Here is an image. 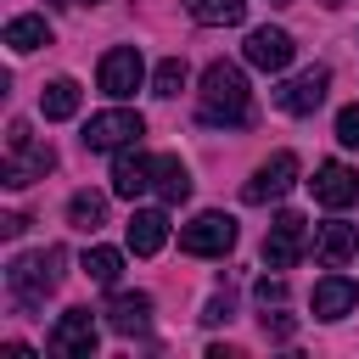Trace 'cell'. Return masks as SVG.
<instances>
[{
  "mask_svg": "<svg viewBox=\"0 0 359 359\" xmlns=\"http://www.w3.org/2000/svg\"><path fill=\"white\" fill-rule=\"evenodd\" d=\"M180 90H185V56H163V62H157V73H151V95L174 101Z\"/></svg>",
  "mask_w": 359,
  "mask_h": 359,
  "instance_id": "obj_24",
  "label": "cell"
},
{
  "mask_svg": "<svg viewBox=\"0 0 359 359\" xmlns=\"http://www.w3.org/2000/svg\"><path fill=\"white\" fill-rule=\"evenodd\" d=\"M196 112H202V123L247 129V123H252V90H247V73H241L236 62H208V67H202V90H196Z\"/></svg>",
  "mask_w": 359,
  "mask_h": 359,
  "instance_id": "obj_1",
  "label": "cell"
},
{
  "mask_svg": "<svg viewBox=\"0 0 359 359\" xmlns=\"http://www.w3.org/2000/svg\"><path fill=\"white\" fill-rule=\"evenodd\" d=\"M353 252H359V224L331 219V224H320V230H314V258H320L325 269H342Z\"/></svg>",
  "mask_w": 359,
  "mask_h": 359,
  "instance_id": "obj_15",
  "label": "cell"
},
{
  "mask_svg": "<svg viewBox=\"0 0 359 359\" xmlns=\"http://www.w3.org/2000/svg\"><path fill=\"white\" fill-rule=\"evenodd\" d=\"M303 247H309V224H303L297 213H275V224H269V236H264V264H269V269H292V264L303 258Z\"/></svg>",
  "mask_w": 359,
  "mask_h": 359,
  "instance_id": "obj_8",
  "label": "cell"
},
{
  "mask_svg": "<svg viewBox=\"0 0 359 359\" xmlns=\"http://www.w3.org/2000/svg\"><path fill=\"white\" fill-rule=\"evenodd\" d=\"M337 140H342V146H359V101L337 112Z\"/></svg>",
  "mask_w": 359,
  "mask_h": 359,
  "instance_id": "obj_25",
  "label": "cell"
},
{
  "mask_svg": "<svg viewBox=\"0 0 359 359\" xmlns=\"http://www.w3.org/2000/svg\"><path fill=\"white\" fill-rule=\"evenodd\" d=\"M297 331V320L292 314H280V303H275V314H264V337H275V342H286Z\"/></svg>",
  "mask_w": 359,
  "mask_h": 359,
  "instance_id": "obj_27",
  "label": "cell"
},
{
  "mask_svg": "<svg viewBox=\"0 0 359 359\" xmlns=\"http://www.w3.org/2000/svg\"><path fill=\"white\" fill-rule=\"evenodd\" d=\"M151 185H157V157H146V151L123 146V151H118V163H112V196L135 202V196H146Z\"/></svg>",
  "mask_w": 359,
  "mask_h": 359,
  "instance_id": "obj_11",
  "label": "cell"
},
{
  "mask_svg": "<svg viewBox=\"0 0 359 359\" xmlns=\"http://www.w3.org/2000/svg\"><path fill=\"white\" fill-rule=\"evenodd\" d=\"M50 168H56V151H50L45 140H34V129H28L22 118H11V123H6V168H0V180H6L11 191H22V185L45 180Z\"/></svg>",
  "mask_w": 359,
  "mask_h": 359,
  "instance_id": "obj_3",
  "label": "cell"
},
{
  "mask_svg": "<svg viewBox=\"0 0 359 359\" xmlns=\"http://www.w3.org/2000/svg\"><path fill=\"white\" fill-rule=\"evenodd\" d=\"M185 11L202 28H236L247 17V0H185Z\"/></svg>",
  "mask_w": 359,
  "mask_h": 359,
  "instance_id": "obj_20",
  "label": "cell"
},
{
  "mask_svg": "<svg viewBox=\"0 0 359 359\" xmlns=\"http://www.w3.org/2000/svg\"><path fill=\"white\" fill-rule=\"evenodd\" d=\"M123 241H129V252H140V258L163 252V241H168V213H163V208H135L129 224H123Z\"/></svg>",
  "mask_w": 359,
  "mask_h": 359,
  "instance_id": "obj_14",
  "label": "cell"
},
{
  "mask_svg": "<svg viewBox=\"0 0 359 359\" xmlns=\"http://www.w3.org/2000/svg\"><path fill=\"white\" fill-rule=\"evenodd\" d=\"M208 325H219V320H230V292H219L213 303H208V314H202Z\"/></svg>",
  "mask_w": 359,
  "mask_h": 359,
  "instance_id": "obj_29",
  "label": "cell"
},
{
  "mask_svg": "<svg viewBox=\"0 0 359 359\" xmlns=\"http://www.w3.org/2000/svg\"><path fill=\"white\" fill-rule=\"evenodd\" d=\"M163 202H185L191 196V168L180 157H157V185H151Z\"/></svg>",
  "mask_w": 359,
  "mask_h": 359,
  "instance_id": "obj_22",
  "label": "cell"
},
{
  "mask_svg": "<svg viewBox=\"0 0 359 359\" xmlns=\"http://www.w3.org/2000/svg\"><path fill=\"white\" fill-rule=\"evenodd\" d=\"M325 84H331V73H325V67H303L297 79H286V84L275 90V107H280V112H292V118H309V112L325 101Z\"/></svg>",
  "mask_w": 359,
  "mask_h": 359,
  "instance_id": "obj_10",
  "label": "cell"
},
{
  "mask_svg": "<svg viewBox=\"0 0 359 359\" xmlns=\"http://www.w3.org/2000/svg\"><path fill=\"white\" fill-rule=\"evenodd\" d=\"M309 191H314L320 208H348V202H359V174L348 163H320L314 180H309Z\"/></svg>",
  "mask_w": 359,
  "mask_h": 359,
  "instance_id": "obj_13",
  "label": "cell"
},
{
  "mask_svg": "<svg viewBox=\"0 0 359 359\" xmlns=\"http://www.w3.org/2000/svg\"><path fill=\"white\" fill-rule=\"evenodd\" d=\"M95 342H101V331H95V314L90 309H67L56 320V331H50V353L56 359H90Z\"/></svg>",
  "mask_w": 359,
  "mask_h": 359,
  "instance_id": "obj_6",
  "label": "cell"
},
{
  "mask_svg": "<svg viewBox=\"0 0 359 359\" xmlns=\"http://www.w3.org/2000/svg\"><path fill=\"white\" fill-rule=\"evenodd\" d=\"M79 101H84V90H79L73 79H50V84L39 90V112H45L50 123H62V118H73V112H79Z\"/></svg>",
  "mask_w": 359,
  "mask_h": 359,
  "instance_id": "obj_19",
  "label": "cell"
},
{
  "mask_svg": "<svg viewBox=\"0 0 359 359\" xmlns=\"http://www.w3.org/2000/svg\"><path fill=\"white\" fill-rule=\"evenodd\" d=\"M22 230H28V213H0V236L6 241H17Z\"/></svg>",
  "mask_w": 359,
  "mask_h": 359,
  "instance_id": "obj_28",
  "label": "cell"
},
{
  "mask_svg": "<svg viewBox=\"0 0 359 359\" xmlns=\"http://www.w3.org/2000/svg\"><path fill=\"white\" fill-rule=\"evenodd\" d=\"M180 247L191 258H224L236 247V219L230 213H196L191 224H180Z\"/></svg>",
  "mask_w": 359,
  "mask_h": 359,
  "instance_id": "obj_5",
  "label": "cell"
},
{
  "mask_svg": "<svg viewBox=\"0 0 359 359\" xmlns=\"http://www.w3.org/2000/svg\"><path fill=\"white\" fill-rule=\"evenodd\" d=\"M39 45H50V22H45V17H11V22H6V50H11V56H28V50H39Z\"/></svg>",
  "mask_w": 359,
  "mask_h": 359,
  "instance_id": "obj_18",
  "label": "cell"
},
{
  "mask_svg": "<svg viewBox=\"0 0 359 359\" xmlns=\"http://www.w3.org/2000/svg\"><path fill=\"white\" fill-rule=\"evenodd\" d=\"M269 6H292V0H269Z\"/></svg>",
  "mask_w": 359,
  "mask_h": 359,
  "instance_id": "obj_31",
  "label": "cell"
},
{
  "mask_svg": "<svg viewBox=\"0 0 359 359\" xmlns=\"http://www.w3.org/2000/svg\"><path fill=\"white\" fill-rule=\"evenodd\" d=\"M62 280V247H39V252H22L11 258L6 269V286H11V303L17 309H39Z\"/></svg>",
  "mask_w": 359,
  "mask_h": 359,
  "instance_id": "obj_2",
  "label": "cell"
},
{
  "mask_svg": "<svg viewBox=\"0 0 359 359\" xmlns=\"http://www.w3.org/2000/svg\"><path fill=\"white\" fill-rule=\"evenodd\" d=\"M348 309H359V280H348V275H320V280H314V320H342Z\"/></svg>",
  "mask_w": 359,
  "mask_h": 359,
  "instance_id": "obj_16",
  "label": "cell"
},
{
  "mask_svg": "<svg viewBox=\"0 0 359 359\" xmlns=\"http://www.w3.org/2000/svg\"><path fill=\"white\" fill-rule=\"evenodd\" d=\"M107 325H112L118 337H140V331L151 325V297H146V292H112Z\"/></svg>",
  "mask_w": 359,
  "mask_h": 359,
  "instance_id": "obj_17",
  "label": "cell"
},
{
  "mask_svg": "<svg viewBox=\"0 0 359 359\" xmlns=\"http://www.w3.org/2000/svg\"><path fill=\"white\" fill-rule=\"evenodd\" d=\"M140 135H146V118L129 107H112L84 123V151H123V146H140Z\"/></svg>",
  "mask_w": 359,
  "mask_h": 359,
  "instance_id": "obj_4",
  "label": "cell"
},
{
  "mask_svg": "<svg viewBox=\"0 0 359 359\" xmlns=\"http://www.w3.org/2000/svg\"><path fill=\"white\" fill-rule=\"evenodd\" d=\"M241 50H247V62H252V67H264V73H286L297 45H292V34H286V28H252Z\"/></svg>",
  "mask_w": 359,
  "mask_h": 359,
  "instance_id": "obj_12",
  "label": "cell"
},
{
  "mask_svg": "<svg viewBox=\"0 0 359 359\" xmlns=\"http://www.w3.org/2000/svg\"><path fill=\"white\" fill-rule=\"evenodd\" d=\"M67 224L95 236V230L107 224V196H101V191H73V202H67Z\"/></svg>",
  "mask_w": 359,
  "mask_h": 359,
  "instance_id": "obj_21",
  "label": "cell"
},
{
  "mask_svg": "<svg viewBox=\"0 0 359 359\" xmlns=\"http://www.w3.org/2000/svg\"><path fill=\"white\" fill-rule=\"evenodd\" d=\"M140 79H146V62H140L135 45H112V50L101 56V90H107L112 101H129V95L140 90Z\"/></svg>",
  "mask_w": 359,
  "mask_h": 359,
  "instance_id": "obj_7",
  "label": "cell"
},
{
  "mask_svg": "<svg viewBox=\"0 0 359 359\" xmlns=\"http://www.w3.org/2000/svg\"><path fill=\"white\" fill-rule=\"evenodd\" d=\"M292 185H297V157L292 151H275L269 163H258V174L241 185V196L247 202H280Z\"/></svg>",
  "mask_w": 359,
  "mask_h": 359,
  "instance_id": "obj_9",
  "label": "cell"
},
{
  "mask_svg": "<svg viewBox=\"0 0 359 359\" xmlns=\"http://www.w3.org/2000/svg\"><path fill=\"white\" fill-rule=\"evenodd\" d=\"M252 297H258L264 309H269V303H286V280H280V275H264V280L252 286Z\"/></svg>",
  "mask_w": 359,
  "mask_h": 359,
  "instance_id": "obj_26",
  "label": "cell"
},
{
  "mask_svg": "<svg viewBox=\"0 0 359 359\" xmlns=\"http://www.w3.org/2000/svg\"><path fill=\"white\" fill-rule=\"evenodd\" d=\"M73 6H101V0H73Z\"/></svg>",
  "mask_w": 359,
  "mask_h": 359,
  "instance_id": "obj_30",
  "label": "cell"
},
{
  "mask_svg": "<svg viewBox=\"0 0 359 359\" xmlns=\"http://www.w3.org/2000/svg\"><path fill=\"white\" fill-rule=\"evenodd\" d=\"M84 275H90L95 286H118V275H123V252H118V247H90V252H84Z\"/></svg>",
  "mask_w": 359,
  "mask_h": 359,
  "instance_id": "obj_23",
  "label": "cell"
}]
</instances>
